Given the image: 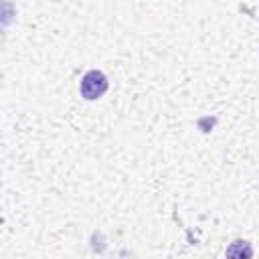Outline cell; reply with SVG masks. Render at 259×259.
Wrapping results in <instances>:
<instances>
[{
	"mask_svg": "<svg viewBox=\"0 0 259 259\" xmlns=\"http://www.w3.org/2000/svg\"><path fill=\"white\" fill-rule=\"evenodd\" d=\"M107 77L101 73V71H97V69H93V71H87L85 75H83V79H81V85H79V91H81V95L87 99V101H93V99H99L105 91H107Z\"/></svg>",
	"mask_w": 259,
	"mask_h": 259,
	"instance_id": "cell-1",
	"label": "cell"
},
{
	"mask_svg": "<svg viewBox=\"0 0 259 259\" xmlns=\"http://www.w3.org/2000/svg\"><path fill=\"white\" fill-rule=\"evenodd\" d=\"M227 255L229 257H251L253 255V249L247 241H235L229 249H227Z\"/></svg>",
	"mask_w": 259,
	"mask_h": 259,
	"instance_id": "cell-2",
	"label": "cell"
}]
</instances>
